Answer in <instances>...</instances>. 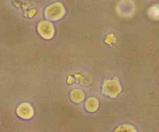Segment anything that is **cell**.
Here are the masks:
<instances>
[{
  "label": "cell",
  "instance_id": "1",
  "mask_svg": "<svg viewBox=\"0 0 159 132\" xmlns=\"http://www.w3.org/2000/svg\"><path fill=\"white\" fill-rule=\"evenodd\" d=\"M102 89L104 95L109 97L114 98L121 93L122 87L117 79H107L103 82Z\"/></svg>",
  "mask_w": 159,
  "mask_h": 132
},
{
  "label": "cell",
  "instance_id": "2",
  "mask_svg": "<svg viewBox=\"0 0 159 132\" xmlns=\"http://www.w3.org/2000/svg\"><path fill=\"white\" fill-rule=\"evenodd\" d=\"M65 13V9L60 2H55L50 5L45 9V16L47 19L52 21L60 20Z\"/></svg>",
  "mask_w": 159,
  "mask_h": 132
},
{
  "label": "cell",
  "instance_id": "3",
  "mask_svg": "<svg viewBox=\"0 0 159 132\" xmlns=\"http://www.w3.org/2000/svg\"><path fill=\"white\" fill-rule=\"evenodd\" d=\"M37 31L43 38L49 40L54 35V25L48 21H42L37 25Z\"/></svg>",
  "mask_w": 159,
  "mask_h": 132
},
{
  "label": "cell",
  "instance_id": "4",
  "mask_svg": "<svg viewBox=\"0 0 159 132\" xmlns=\"http://www.w3.org/2000/svg\"><path fill=\"white\" fill-rule=\"evenodd\" d=\"M34 109L32 106L28 102H23L20 104L17 108V113L19 116L23 119H30L34 116Z\"/></svg>",
  "mask_w": 159,
  "mask_h": 132
},
{
  "label": "cell",
  "instance_id": "5",
  "mask_svg": "<svg viewBox=\"0 0 159 132\" xmlns=\"http://www.w3.org/2000/svg\"><path fill=\"white\" fill-rule=\"evenodd\" d=\"M70 98L72 102H75V103H79L85 99V93L80 89H75L71 90V93H70Z\"/></svg>",
  "mask_w": 159,
  "mask_h": 132
},
{
  "label": "cell",
  "instance_id": "6",
  "mask_svg": "<svg viewBox=\"0 0 159 132\" xmlns=\"http://www.w3.org/2000/svg\"><path fill=\"white\" fill-rule=\"evenodd\" d=\"M99 107V102L96 98L89 97L85 102V109L89 112H96Z\"/></svg>",
  "mask_w": 159,
  "mask_h": 132
},
{
  "label": "cell",
  "instance_id": "7",
  "mask_svg": "<svg viewBox=\"0 0 159 132\" xmlns=\"http://www.w3.org/2000/svg\"><path fill=\"white\" fill-rule=\"evenodd\" d=\"M113 132H138L134 126L128 124H120L115 128Z\"/></svg>",
  "mask_w": 159,
  "mask_h": 132
},
{
  "label": "cell",
  "instance_id": "8",
  "mask_svg": "<svg viewBox=\"0 0 159 132\" xmlns=\"http://www.w3.org/2000/svg\"><path fill=\"white\" fill-rule=\"evenodd\" d=\"M148 15L154 20H159V5L152 6L148 10Z\"/></svg>",
  "mask_w": 159,
  "mask_h": 132
}]
</instances>
